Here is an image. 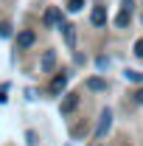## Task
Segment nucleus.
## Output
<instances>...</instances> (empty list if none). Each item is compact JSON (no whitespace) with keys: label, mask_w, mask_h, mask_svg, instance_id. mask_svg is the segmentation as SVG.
I'll return each instance as SVG.
<instances>
[{"label":"nucleus","mask_w":143,"mask_h":146,"mask_svg":"<svg viewBox=\"0 0 143 146\" xmlns=\"http://www.w3.org/2000/svg\"><path fill=\"white\" fill-rule=\"evenodd\" d=\"M129 20H132V0H124V9H121V14L115 17V25H118V28H126Z\"/></svg>","instance_id":"f257e3e1"},{"label":"nucleus","mask_w":143,"mask_h":146,"mask_svg":"<svg viewBox=\"0 0 143 146\" xmlns=\"http://www.w3.org/2000/svg\"><path fill=\"white\" fill-rule=\"evenodd\" d=\"M79 107V93H68V96H65V98H62V115H70L73 110Z\"/></svg>","instance_id":"f03ea898"},{"label":"nucleus","mask_w":143,"mask_h":146,"mask_svg":"<svg viewBox=\"0 0 143 146\" xmlns=\"http://www.w3.org/2000/svg\"><path fill=\"white\" fill-rule=\"evenodd\" d=\"M42 23H45L48 28L62 25V11H59V9H48V11H45V17H42Z\"/></svg>","instance_id":"7ed1b4c3"},{"label":"nucleus","mask_w":143,"mask_h":146,"mask_svg":"<svg viewBox=\"0 0 143 146\" xmlns=\"http://www.w3.org/2000/svg\"><path fill=\"white\" fill-rule=\"evenodd\" d=\"M112 127V112H104V115H101V121H98V129H95V138H104V135H107V129Z\"/></svg>","instance_id":"20e7f679"},{"label":"nucleus","mask_w":143,"mask_h":146,"mask_svg":"<svg viewBox=\"0 0 143 146\" xmlns=\"http://www.w3.org/2000/svg\"><path fill=\"white\" fill-rule=\"evenodd\" d=\"M90 20H93V25H107V9L104 6H95L93 14H90Z\"/></svg>","instance_id":"39448f33"},{"label":"nucleus","mask_w":143,"mask_h":146,"mask_svg":"<svg viewBox=\"0 0 143 146\" xmlns=\"http://www.w3.org/2000/svg\"><path fill=\"white\" fill-rule=\"evenodd\" d=\"M59 28H62V34H65V42H68V48H76V31H73V25H70V23H62Z\"/></svg>","instance_id":"423d86ee"},{"label":"nucleus","mask_w":143,"mask_h":146,"mask_svg":"<svg viewBox=\"0 0 143 146\" xmlns=\"http://www.w3.org/2000/svg\"><path fill=\"white\" fill-rule=\"evenodd\" d=\"M34 31H20L17 34V48H31V45H34Z\"/></svg>","instance_id":"0eeeda50"},{"label":"nucleus","mask_w":143,"mask_h":146,"mask_svg":"<svg viewBox=\"0 0 143 146\" xmlns=\"http://www.w3.org/2000/svg\"><path fill=\"white\" fill-rule=\"evenodd\" d=\"M54 65H56V54H54V51H45V56H42V70L51 73V70H54Z\"/></svg>","instance_id":"6e6552de"},{"label":"nucleus","mask_w":143,"mask_h":146,"mask_svg":"<svg viewBox=\"0 0 143 146\" xmlns=\"http://www.w3.org/2000/svg\"><path fill=\"white\" fill-rule=\"evenodd\" d=\"M87 90L101 93V90H107V82H104V79H98V76H93V79H87Z\"/></svg>","instance_id":"1a4fd4ad"},{"label":"nucleus","mask_w":143,"mask_h":146,"mask_svg":"<svg viewBox=\"0 0 143 146\" xmlns=\"http://www.w3.org/2000/svg\"><path fill=\"white\" fill-rule=\"evenodd\" d=\"M65 87H68V76H65V73H59L54 82H51V90H54V93H62Z\"/></svg>","instance_id":"9d476101"},{"label":"nucleus","mask_w":143,"mask_h":146,"mask_svg":"<svg viewBox=\"0 0 143 146\" xmlns=\"http://www.w3.org/2000/svg\"><path fill=\"white\" fill-rule=\"evenodd\" d=\"M126 79H129V82H138V84H143V73H140V70H126Z\"/></svg>","instance_id":"9b49d317"},{"label":"nucleus","mask_w":143,"mask_h":146,"mask_svg":"<svg viewBox=\"0 0 143 146\" xmlns=\"http://www.w3.org/2000/svg\"><path fill=\"white\" fill-rule=\"evenodd\" d=\"M81 6H84V0H70L68 3V11H81Z\"/></svg>","instance_id":"f8f14e48"},{"label":"nucleus","mask_w":143,"mask_h":146,"mask_svg":"<svg viewBox=\"0 0 143 146\" xmlns=\"http://www.w3.org/2000/svg\"><path fill=\"white\" fill-rule=\"evenodd\" d=\"M0 36H3V39H6V36H11V25H9V23H3V25H0Z\"/></svg>","instance_id":"ddd939ff"},{"label":"nucleus","mask_w":143,"mask_h":146,"mask_svg":"<svg viewBox=\"0 0 143 146\" xmlns=\"http://www.w3.org/2000/svg\"><path fill=\"white\" fill-rule=\"evenodd\" d=\"M135 56H143V39L135 42Z\"/></svg>","instance_id":"4468645a"},{"label":"nucleus","mask_w":143,"mask_h":146,"mask_svg":"<svg viewBox=\"0 0 143 146\" xmlns=\"http://www.w3.org/2000/svg\"><path fill=\"white\" fill-rule=\"evenodd\" d=\"M135 101H138V104H143V87H140V90H135Z\"/></svg>","instance_id":"2eb2a0df"},{"label":"nucleus","mask_w":143,"mask_h":146,"mask_svg":"<svg viewBox=\"0 0 143 146\" xmlns=\"http://www.w3.org/2000/svg\"><path fill=\"white\" fill-rule=\"evenodd\" d=\"M6 98H9V96H6V84H0V104H3Z\"/></svg>","instance_id":"dca6fc26"}]
</instances>
